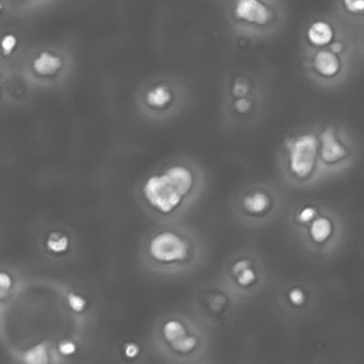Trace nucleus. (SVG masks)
Instances as JSON below:
<instances>
[{"label":"nucleus","instance_id":"obj_1","mask_svg":"<svg viewBox=\"0 0 364 364\" xmlns=\"http://www.w3.org/2000/svg\"><path fill=\"white\" fill-rule=\"evenodd\" d=\"M205 172L192 158L175 156L146 171L135 196L142 210L158 222L179 220L200 198Z\"/></svg>","mask_w":364,"mask_h":364},{"label":"nucleus","instance_id":"obj_2","mask_svg":"<svg viewBox=\"0 0 364 364\" xmlns=\"http://www.w3.org/2000/svg\"><path fill=\"white\" fill-rule=\"evenodd\" d=\"M206 255L202 236L179 220L158 222L139 243V260L144 269L164 277L196 272L203 266Z\"/></svg>","mask_w":364,"mask_h":364},{"label":"nucleus","instance_id":"obj_3","mask_svg":"<svg viewBox=\"0 0 364 364\" xmlns=\"http://www.w3.org/2000/svg\"><path fill=\"white\" fill-rule=\"evenodd\" d=\"M155 353L171 363H200L209 350L210 330L193 313L165 311L151 330Z\"/></svg>","mask_w":364,"mask_h":364},{"label":"nucleus","instance_id":"obj_4","mask_svg":"<svg viewBox=\"0 0 364 364\" xmlns=\"http://www.w3.org/2000/svg\"><path fill=\"white\" fill-rule=\"evenodd\" d=\"M282 181L290 188H310L323 181L318 159L317 125H301L289 132L277 154Z\"/></svg>","mask_w":364,"mask_h":364},{"label":"nucleus","instance_id":"obj_5","mask_svg":"<svg viewBox=\"0 0 364 364\" xmlns=\"http://www.w3.org/2000/svg\"><path fill=\"white\" fill-rule=\"evenodd\" d=\"M188 104L186 87L173 77L156 75L144 81L135 92L138 114L151 122H166Z\"/></svg>","mask_w":364,"mask_h":364},{"label":"nucleus","instance_id":"obj_6","mask_svg":"<svg viewBox=\"0 0 364 364\" xmlns=\"http://www.w3.org/2000/svg\"><path fill=\"white\" fill-rule=\"evenodd\" d=\"M282 192L269 182H250L239 188L230 202L235 220L250 229L264 228L280 215L283 209Z\"/></svg>","mask_w":364,"mask_h":364},{"label":"nucleus","instance_id":"obj_7","mask_svg":"<svg viewBox=\"0 0 364 364\" xmlns=\"http://www.w3.org/2000/svg\"><path fill=\"white\" fill-rule=\"evenodd\" d=\"M219 277L243 303L264 289L267 270L262 256L255 249L242 247L225 259Z\"/></svg>","mask_w":364,"mask_h":364},{"label":"nucleus","instance_id":"obj_8","mask_svg":"<svg viewBox=\"0 0 364 364\" xmlns=\"http://www.w3.org/2000/svg\"><path fill=\"white\" fill-rule=\"evenodd\" d=\"M240 300L218 279L203 282L192 294V313L210 331L222 330L235 318Z\"/></svg>","mask_w":364,"mask_h":364},{"label":"nucleus","instance_id":"obj_9","mask_svg":"<svg viewBox=\"0 0 364 364\" xmlns=\"http://www.w3.org/2000/svg\"><path fill=\"white\" fill-rule=\"evenodd\" d=\"M318 159L323 178L348 171L358 158V145L351 131L341 122L317 124Z\"/></svg>","mask_w":364,"mask_h":364},{"label":"nucleus","instance_id":"obj_10","mask_svg":"<svg viewBox=\"0 0 364 364\" xmlns=\"http://www.w3.org/2000/svg\"><path fill=\"white\" fill-rule=\"evenodd\" d=\"M21 70L33 87L54 88L68 78L71 60L64 50L43 47L24 58Z\"/></svg>","mask_w":364,"mask_h":364},{"label":"nucleus","instance_id":"obj_11","mask_svg":"<svg viewBox=\"0 0 364 364\" xmlns=\"http://www.w3.org/2000/svg\"><path fill=\"white\" fill-rule=\"evenodd\" d=\"M303 247L316 256H328L344 237V222L333 209L323 206L317 218L297 235Z\"/></svg>","mask_w":364,"mask_h":364},{"label":"nucleus","instance_id":"obj_12","mask_svg":"<svg viewBox=\"0 0 364 364\" xmlns=\"http://www.w3.org/2000/svg\"><path fill=\"white\" fill-rule=\"evenodd\" d=\"M304 70L314 84L323 88H334L346 80L350 70V57L328 47L317 48L307 53Z\"/></svg>","mask_w":364,"mask_h":364},{"label":"nucleus","instance_id":"obj_13","mask_svg":"<svg viewBox=\"0 0 364 364\" xmlns=\"http://www.w3.org/2000/svg\"><path fill=\"white\" fill-rule=\"evenodd\" d=\"M264 92L242 97L222 100V122L230 129L243 128L256 124L264 109Z\"/></svg>","mask_w":364,"mask_h":364},{"label":"nucleus","instance_id":"obj_14","mask_svg":"<svg viewBox=\"0 0 364 364\" xmlns=\"http://www.w3.org/2000/svg\"><path fill=\"white\" fill-rule=\"evenodd\" d=\"M38 249L44 259L53 263L70 260L77 250V240L73 230L63 225H51L38 236Z\"/></svg>","mask_w":364,"mask_h":364},{"label":"nucleus","instance_id":"obj_15","mask_svg":"<svg viewBox=\"0 0 364 364\" xmlns=\"http://www.w3.org/2000/svg\"><path fill=\"white\" fill-rule=\"evenodd\" d=\"M232 16L242 28L256 33L270 30L277 17L263 0H235Z\"/></svg>","mask_w":364,"mask_h":364},{"label":"nucleus","instance_id":"obj_16","mask_svg":"<svg viewBox=\"0 0 364 364\" xmlns=\"http://www.w3.org/2000/svg\"><path fill=\"white\" fill-rule=\"evenodd\" d=\"M314 290L306 282H290L277 293L279 307L289 316L306 314L314 306Z\"/></svg>","mask_w":364,"mask_h":364},{"label":"nucleus","instance_id":"obj_17","mask_svg":"<svg viewBox=\"0 0 364 364\" xmlns=\"http://www.w3.org/2000/svg\"><path fill=\"white\" fill-rule=\"evenodd\" d=\"M259 92H264V88L256 75L247 71H235L223 82L222 100L242 98Z\"/></svg>","mask_w":364,"mask_h":364},{"label":"nucleus","instance_id":"obj_18","mask_svg":"<svg viewBox=\"0 0 364 364\" xmlns=\"http://www.w3.org/2000/svg\"><path fill=\"white\" fill-rule=\"evenodd\" d=\"M24 277L21 270L10 263H0V313L4 311L21 293Z\"/></svg>","mask_w":364,"mask_h":364},{"label":"nucleus","instance_id":"obj_19","mask_svg":"<svg viewBox=\"0 0 364 364\" xmlns=\"http://www.w3.org/2000/svg\"><path fill=\"white\" fill-rule=\"evenodd\" d=\"M31 82L27 80L24 75L23 70L20 71H13L11 68H7V80H6V105H13V107H20L26 105L30 101L31 95Z\"/></svg>","mask_w":364,"mask_h":364},{"label":"nucleus","instance_id":"obj_20","mask_svg":"<svg viewBox=\"0 0 364 364\" xmlns=\"http://www.w3.org/2000/svg\"><path fill=\"white\" fill-rule=\"evenodd\" d=\"M323 206L324 205H320V203L311 202V200L294 203L287 213V223H289L291 232L296 236L299 233H301L317 218V215L321 212Z\"/></svg>","mask_w":364,"mask_h":364},{"label":"nucleus","instance_id":"obj_21","mask_svg":"<svg viewBox=\"0 0 364 364\" xmlns=\"http://www.w3.org/2000/svg\"><path fill=\"white\" fill-rule=\"evenodd\" d=\"M336 37L337 34L334 26L324 18H317L311 21L306 30V43L309 51L328 47Z\"/></svg>","mask_w":364,"mask_h":364},{"label":"nucleus","instance_id":"obj_22","mask_svg":"<svg viewBox=\"0 0 364 364\" xmlns=\"http://www.w3.org/2000/svg\"><path fill=\"white\" fill-rule=\"evenodd\" d=\"M20 50V40L14 33H4L3 36H0V64L4 65L7 68V64H10V61L13 58H16V55L18 54Z\"/></svg>","mask_w":364,"mask_h":364},{"label":"nucleus","instance_id":"obj_23","mask_svg":"<svg viewBox=\"0 0 364 364\" xmlns=\"http://www.w3.org/2000/svg\"><path fill=\"white\" fill-rule=\"evenodd\" d=\"M68 304L74 313H87L88 311V300L84 297L82 293H78L77 290H71L67 294Z\"/></svg>","mask_w":364,"mask_h":364},{"label":"nucleus","instance_id":"obj_24","mask_svg":"<svg viewBox=\"0 0 364 364\" xmlns=\"http://www.w3.org/2000/svg\"><path fill=\"white\" fill-rule=\"evenodd\" d=\"M119 353L121 355H124L125 360L128 361H135L136 358L141 357L142 354V347L141 344H138L136 341H124L121 346H119Z\"/></svg>","mask_w":364,"mask_h":364},{"label":"nucleus","instance_id":"obj_25","mask_svg":"<svg viewBox=\"0 0 364 364\" xmlns=\"http://www.w3.org/2000/svg\"><path fill=\"white\" fill-rule=\"evenodd\" d=\"M341 4L347 14L354 17L364 16V0H341Z\"/></svg>","mask_w":364,"mask_h":364},{"label":"nucleus","instance_id":"obj_26","mask_svg":"<svg viewBox=\"0 0 364 364\" xmlns=\"http://www.w3.org/2000/svg\"><path fill=\"white\" fill-rule=\"evenodd\" d=\"M6 80H7V68L0 64V105H6Z\"/></svg>","mask_w":364,"mask_h":364},{"label":"nucleus","instance_id":"obj_27","mask_svg":"<svg viewBox=\"0 0 364 364\" xmlns=\"http://www.w3.org/2000/svg\"><path fill=\"white\" fill-rule=\"evenodd\" d=\"M1 11H3V4H1V1H0V14H1Z\"/></svg>","mask_w":364,"mask_h":364}]
</instances>
